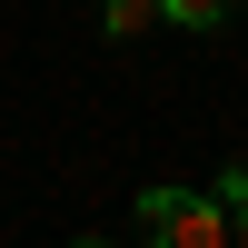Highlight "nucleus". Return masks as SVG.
<instances>
[{"instance_id": "nucleus-1", "label": "nucleus", "mask_w": 248, "mask_h": 248, "mask_svg": "<svg viewBox=\"0 0 248 248\" xmlns=\"http://www.w3.org/2000/svg\"><path fill=\"white\" fill-rule=\"evenodd\" d=\"M139 229L169 238V248H229V209H218V189H169V179H159V189L139 199Z\"/></svg>"}, {"instance_id": "nucleus-4", "label": "nucleus", "mask_w": 248, "mask_h": 248, "mask_svg": "<svg viewBox=\"0 0 248 248\" xmlns=\"http://www.w3.org/2000/svg\"><path fill=\"white\" fill-rule=\"evenodd\" d=\"M229 248H248V189L229 199Z\"/></svg>"}, {"instance_id": "nucleus-2", "label": "nucleus", "mask_w": 248, "mask_h": 248, "mask_svg": "<svg viewBox=\"0 0 248 248\" xmlns=\"http://www.w3.org/2000/svg\"><path fill=\"white\" fill-rule=\"evenodd\" d=\"M149 20H159V0H99V30L109 40H139Z\"/></svg>"}, {"instance_id": "nucleus-3", "label": "nucleus", "mask_w": 248, "mask_h": 248, "mask_svg": "<svg viewBox=\"0 0 248 248\" xmlns=\"http://www.w3.org/2000/svg\"><path fill=\"white\" fill-rule=\"evenodd\" d=\"M159 20H179V30H218L229 0H159Z\"/></svg>"}]
</instances>
